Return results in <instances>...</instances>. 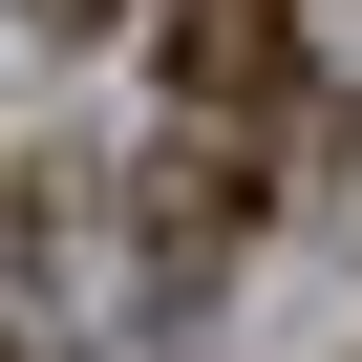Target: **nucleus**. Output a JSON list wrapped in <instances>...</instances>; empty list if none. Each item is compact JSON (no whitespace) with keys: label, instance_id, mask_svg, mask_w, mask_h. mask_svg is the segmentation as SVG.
I'll use <instances>...</instances> for the list:
<instances>
[{"label":"nucleus","instance_id":"obj_3","mask_svg":"<svg viewBox=\"0 0 362 362\" xmlns=\"http://www.w3.org/2000/svg\"><path fill=\"white\" fill-rule=\"evenodd\" d=\"M43 22H107V0H43Z\"/></svg>","mask_w":362,"mask_h":362},{"label":"nucleus","instance_id":"obj_2","mask_svg":"<svg viewBox=\"0 0 362 362\" xmlns=\"http://www.w3.org/2000/svg\"><path fill=\"white\" fill-rule=\"evenodd\" d=\"M235 192H256V170H235V107H192V149L149 170V256H170V277H214V256H235Z\"/></svg>","mask_w":362,"mask_h":362},{"label":"nucleus","instance_id":"obj_1","mask_svg":"<svg viewBox=\"0 0 362 362\" xmlns=\"http://www.w3.org/2000/svg\"><path fill=\"white\" fill-rule=\"evenodd\" d=\"M170 86L256 128V107L298 86V0H170Z\"/></svg>","mask_w":362,"mask_h":362}]
</instances>
